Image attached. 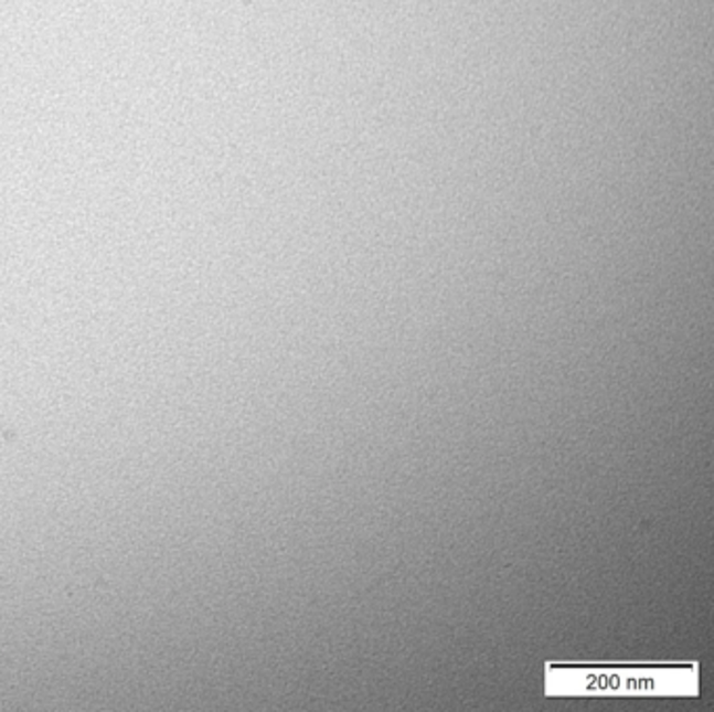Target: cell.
Listing matches in <instances>:
<instances>
[]
</instances>
